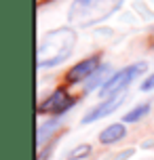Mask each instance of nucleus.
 Masks as SVG:
<instances>
[{
    "mask_svg": "<svg viewBox=\"0 0 154 160\" xmlns=\"http://www.w3.org/2000/svg\"><path fill=\"white\" fill-rule=\"evenodd\" d=\"M108 72H110V68H108V65H101V68H99L97 72H95L93 76H91L93 80L89 82V87H87V88H95V87L99 84V82H101V87H104L105 82H108V78H105V74H108Z\"/></svg>",
    "mask_w": 154,
    "mask_h": 160,
    "instance_id": "nucleus-11",
    "label": "nucleus"
},
{
    "mask_svg": "<svg viewBox=\"0 0 154 160\" xmlns=\"http://www.w3.org/2000/svg\"><path fill=\"white\" fill-rule=\"evenodd\" d=\"M139 88H141V91H154V74L150 76V78H146V80H144Z\"/></svg>",
    "mask_w": 154,
    "mask_h": 160,
    "instance_id": "nucleus-13",
    "label": "nucleus"
},
{
    "mask_svg": "<svg viewBox=\"0 0 154 160\" xmlns=\"http://www.w3.org/2000/svg\"><path fill=\"white\" fill-rule=\"evenodd\" d=\"M125 0H74L68 11V21L76 28H91L114 15Z\"/></svg>",
    "mask_w": 154,
    "mask_h": 160,
    "instance_id": "nucleus-2",
    "label": "nucleus"
},
{
    "mask_svg": "<svg viewBox=\"0 0 154 160\" xmlns=\"http://www.w3.org/2000/svg\"><path fill=\"white\" fill-rule=\"evenodd\" d=\"M122 103H125V93L105 97L101 103H97L95 108H91L89 112L82 116V124H91V122H95V120H101V118H105V116H110V114L116 112Z\"/></svg>",
    "mask_w": 154,
    "mask_h": 160,
    "instance_id": "nucleus-6",
    "label": "nucleus"
},
{
    "mask_svg": "<svg viewBox=\"0 0 154 160\" xmlns=\"http://www.w3.org/2000/svg\"><path fill=\"white\" fill-rule=\"evenodd\" d=\"M99 68H101V55H91L87 59L78 61V63H74L68 70V74H65V80H68V84L85 82V80H89L93 74L97 72Z\"/></svg>",
    "mask_w": 154,
    "mask_h": 160,
    "instance_id": "nucleus-5",
    "label": "nucleus"
},
{
    "mask_svg": "<svg viewBox=\"0 0 154 160\" xmlns=\"http://www.w3.org/2000/svg\"><path fill=\"white\" fill-rule=\"evenodd\" d=\"M91 152H93V148L89 143H80V145H76L74 150L68 152V160H82V158H87V156H91Z\"/></svg>",
    "mask_w": 154,
    "mask_h": 160,
    "instance_id": "nucleus-10",
    "label": "nucleus"
},
{
    "mask_svg": "<svg viewBox=\"0 0 154 160\" xmlns=\"http://www.w3.org/2000/svg\"><path fill=\"white\" fill-rule=\"evenodd\" d=\"M127 137V128L122 122H114L110 127H105L101 133H99V141L104 145H112V143H118L121 139Z\"/></svg>",
    "mask_w": 154,
    "mask_h": 160,
    "instance_id": "nucleus-7",
    "label": "nucleus"
},
{
    "mask_svg": "<svg viewBox=\"0 0 154 160\" xmlns=\"http://www.w3.org/2000/svg\"><path fill=\"white\" fill-rule=\"evenodd\" d=\"M135 154V148H129V150H122V152H118V154H114L110 160H129L131 156Z\"/></svg>",
    "mask_w": 154,
    "mask_h": 160,
    "instance_id": "nucleus-12",
    "label": "nucleus"
},
{
    "mask_svg": "<svg viewBox=\"0 0 154 160\" xmlns=\"http://www.w3.org/2000/svg\"><path fill=\"white\" fill-rule=\"evenodd\" d=\"M61 127V120L59 118H51L49 122H42L40 127H38V135H36V145H38V150H42L47 141H51V135L57 133Z\"/></svg>",
    "mask_w": 154,
    "mask_h": 160,
    "instance_id": "nucleus-8",
    "label": "nucleus"
},
{
    "mask_svg": "<svg viewBox=\"0 0 154 160\" xmlns=\"http://www.w3.org/2000/svg\"><path fill=\"white\" fill-rule=\"evenodd\" d=\"M74 47H76V32L72 28L51 30L38 40L36 65L40 70H44V68H55V65L64 63L74 53Z\"/></svg>",
    "mask_w": 154,
    "mask_h": 160,
    "instance_id": "nucleus-1",
    "label": "nucleus"
},
{
    "mask_svg": "<svg viewBox=\"0 0 154 160\" xmlns=\"http://www.w3.org/2000/svg\"><path fill=\"white\" fill-rule=\"evenodd\" d=\"M76 105V97L68 91V88H55L49 97H44L38 103V114H47V116H61L68 110H72Z\"/></svg>",
    "mask_w": 154,
    "mask_h": 160,
    "instance_id": "nucleus-4",
    "label": "nucleus"
},
{
    "mask_svg": "<svg viewBox=\"0 0 154 160\" xmlns=\"http://www.w3.org/2000/svg\"><path fill=\"white\" fill-rule=\"evenodd\" d=\"M150 110H152L150 103H139V105H135L131 112L125 114V118H122V120H125V122H139L141 118H146L148 114H150Z\"/></svg>",
    "mask_w": 154,
    "mask_h": 160,
    "instance_id": "nucleus-9",
    "label": "nucleus"
},
{
    "mask_svg": "<svg viewBox=\"0 0 154 160\" xmlns=\"http://www.w3.org/2000/svg\"><path fill=\"white\" fill-rule=\"evenodd\" d=\"M148 70V63L146 61H137V63H131V65H125L122 70H118L116 74H112L108 82L104 87H99V95H118V93H125V88L129 87L131 82L135 78H139L141 74Z\"/></svg>",
    "mask_w": 154,
    "mask_h": 160,
    "instance_id": "nucleus-3",
    "label": "nucleus"
}]
</instances>
